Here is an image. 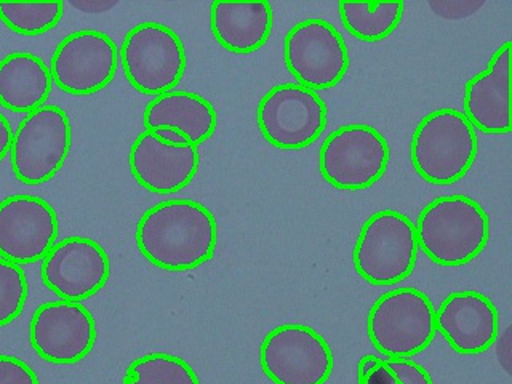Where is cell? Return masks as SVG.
Segmentation results:
<instances>
[{
    "mask_svg": "<svg viewBox=\"0 0 512 384\" xmlns=\"http://www.w3.org/2000/svg\"><path fill=\"white\" fill-rule=\"evenodd\" d=\"M479 141L464 112L444 108L421 120L413 133L410 157L428 183L447 186L460 181L476 160Z\"/></svg>",
    "mask_w": 512,
    "mask_h": 384,
    "instance_id": "3957f363",
    "label": "cell"
},
{
    "mask_svg": "<svg viewBox=\"0 0 512 384\" xmlns=\"http://www.w3.org/2000/svg\"><path fill=\"white\" fill-rule=\"evenodd\" d=\"M436 330L460 354L492 348L500 333V314L488 296L474 290L453 292L436 311Z\"/></svg>",
    "mask_w": 512,
    "mask_h": 384,
    "instance_id": "2e32d148",
    "label": "cell"
},
{
    "mask_svg": "<svg viewBox=\"0 0 512 384\" xmlns=\"http://www.w3.org/2000/svg\"><path fill=\"white\" fill-rule=\"evenodd\" d=\"M128 164L143 188L156 194H173L186 188L197 175L199 148L191 143H165L146 130L133 141Z\"/></svg>",
    "mask_w": 512,
    "mask_h": 384,
    "instance_id": "e0dca14e",
    "label": "cell"
},
{
    "mask_svg": "<svg viewBox=\"0 0 512 384\" xmlns=\"http://www.w3.org/2000/svg\"><path fill=\"white\" fill-rule=\"evenodd\" d=\"M0 384H40L36 372L13 356H0Z\"/></svg>",
    "mask_w": 512,
    "mask_h": 384,
    "instance_id": "4316f807",
    "label": "cell"
},
{
    "mask_svg": "<svg viewBox=\"0 0 512 384\" xmlns=\"http://www.w3.org/2000/svg\"><path fill=\"white\" fill-rule=\"evenodd\" d=\"M391 148L375 127L343 125L325 140L320 149V173L328 183L343 191L370 188L388 170Z\"/></svg>",
    "mask_w": 512,
    "mask_h": 384,
    "instance_id": "ba28073f",
    "label": "cell"
},
{
    "mask_svg": "<svg viewBox=\"0 0 512 384\" xmlns=\"http://www.w3.org/2000/svg\"><path fill=\"white\" fill-rule=\"evenodd\" d=\"M124 384H200L194 368L178 356L152 352L130 364Z\"/></svg>",
    "mask_w": 512,
    "mask_h": 384,
    "instance_id": "603a6c76",
    "label": "cell"
},
{
    "mask_svg": "<svg viewBox=\"0 0 512 384\" xmlns=\"http://www.w3.org/2000/svg\"><path fill=\"white\" fill-rule=\"evenodd\" d=\"M418 247L440 266L458 268L476 260L490 239V218L468 196L437 197L415 224Z\"/></svg>",
    "mask_w": 512,
    "mask_h": 384,
    "instance_id": "7a4b0ae2",
    "label": "cell"
},
{
    "mask_svg": "<svg viewBox=\"0 0 512 384\" xmlns=\"http://www.w3.org/2000/svg\"><path fill=\"white\" fill-rule=\"evenodd\" d=\"M418 252L415 223L397 210H381L360 229L352 260L368 284L392 285L412 274Z\"/></svg>",
    "mask_w": 512,
    "mask_h": 384,
    "instance_id": "5b68a950",
    "label": "cell"
},
{
    "mask_svg": "<svg viewBox=\"0 0 512 384\" xmlns=\"http://www.w3.org/2000/svg\"><path fill=\"white\" fill-rule=\"evenodd\" d=\"M50 66L40 56L15 52L0 60V104L21 114H31L47 103L52 93Z\"/></svg>",
    "mask_w": 512,
    "mask_h": 384,
    "instance_id": "44dd1931",
    "label": "cell"
},
{
    "mask_svg": "<svg viewBox=\"0 0 512 384\" xmlns=\"http://www.w3.org/2000/svg\"><path fill=\"white\" fill-rule=\"evenodd\" d=\"M40 274L45 287L61 300L82 303L108 284L111 261L96 240L68 237L47 253Z\"/></svg>",
    "mask_w": 512,
    "mask_h": 384,
    "instance_id": "9a60e30c",
    "label": "cell"
},
{
    "mask_svg": "<svg viewBox=\"0 0 512 384\" xmlns=\"http://www.w3.org/2000/svg\"><path fill=\"white\" fill-rule=\"evenodd\" d=\"M511 42L501 45L487 69L464 88V116L474 128L492 135L511 132Z\"/></svg>",
    "mask_w": 512,
    "mask_h": 384,
    "instance_id": "ac0fdd59",
    "label": "cell"
},
{
    "mask_svg": "<svg viewBox=\"0 0 512 384\" xmlns=\"http://www.w3.org/2000/svg\"><path fill=\"white\" fill-rule=\"evenodd\" d=\"M368 338L389 359H412L436 336V308L418 288L384 293L368 312Z\"/></svg>",
    "mask_w": 512,
    "mask_h": 384,
    "instance_id": "277c9868",
    "label": "cell"
},
{
    "mask_svg": "<svg viewBox=\"0 0 512 384\" xmlns=\"http://www.w3.org/2000/svg\"><path fill=\"white\" fill-rule=\"evenodd\" d=\"M264 140L285 151L308 148L327 127L328 111L319 93L300 84L271 88L258 104Z\"/></svg>",
    "mask_w": 512,
    "mask_h": 384,
    "instance_id": "9c48e42d",
    "label": "cell"
},
{
    "mask_svg": "<svg viewBox=\"0 0 512 384\" xmlns=\"http://www.w3.org/2000/svg\"><path fill=\"white\" fill-rule=\"evenodd\" d=\"M344 28L364 42H378L396 31L405 12L404 2H340Z\"/></svg>",
    "mask_w": 512,
    "mask_h": 384,
    "instance_id": "7402d4cb",
    "label": "cell"
},
{
    "mask_svg": "<svg viewBox=\"0 0 512 384\" xmlns=\"http://www.w3.org/2000/svg\"><path fill=\"white\" fill-rule=\"evenodd\" d=\"M63 15V2H0V21L23 36L52 31Z\"/></svg>",
    "mask_w": 512,
    "mask_h": 384,
    "instance_id": "cb8c5ba5",
    "label": "cell"
},
{
    "mask_svg": "<svg viewBox=\"0 0 512 384\" xmlns=\"http://www.w3.org/2000/svg\"><path fill=\"white\" fill-rule=\"evenodd\" d=\"M29 340L32 349L50 364H77L95 346V317L77 301H48L32 316Z\"/></svg>",
    "mask_w": 512,
    "mask_h": 384,
    "instance_id": "4fadbf2b",
    "label": "cell"
},
{
    "mask_svg": "<svg viewBox=\"0 0 512 384\" xmlns=\"http://www.w3.org/2000/svg\"><path fill=\"white\" fill-rule=\"evenodd\" d=\"M284 58L296 84L328 90L340 84L349 69V52L340 31L325 20L295 24L284 44Z\"/></svg>",
    "mask_w": 512,
    "mask_h": 384,
    "instance_id": "8fae6325",
    "label": "cell"
},
{
    "mask_svg": "<svg viewBox=\"0 0 512 384\" xmlns=\"http://www.w3.org/2000/svg\"><path fill=\"white\" fill-rule=\"evenodd\" d=\"M260 364L274 384H325L332 376L333 352L314 328L285 324L264 336Z\"/></svg>",
    "mask_w": 512,
    "mask_h": 384,
    "instance_id": "30bf717a",
    "label": "cell"
},
{
    "mask_svg": "<svg viewBox=\"0 0 512 384\" xmlns=\"http://www.w3.org/2000/svg\"><path fill=\"white\" fill-rule=\"evenodd\" d=\"M13 128L7 117L0 114V162L10 154L12 148Z\"/></svg>",
    "mask_w": 512,
    "mask_h": 384,
    "instance_id": "f546056e",
    "label": "cell"
},
{
    "mask_svg": "<svg viewBox=\"0 0 512 384\" xmlns=\"http://www.w3.org/2000/svg\"><path fill=\"white\" fill-rule=\"evenodd\" d=\"M484 0H431L429 7L445 20H461L484 7Z\"/></svg>",
    "mask_w": 512,
    "mask_h": 384,
    "instance_id": "83f0119b",
    "label": "cell"
},
{
    "mask_svg": "<svg viewBox=\"0 0 512 384\" xmlns=\"http://www.w3.org/2000/svg\"><path fill=\"white\" fill-rule=\"evenodd\" d=\"M359 384H434L426 368L412 359L362 357L359 364Z\"/></svg>",
    "mask_w": 512,
    "mask_h": 384,
    "instance_id": "d4e9b609",
    "label": "cell"
},
{
    "mask_svg": "<svg viewBox=\"0 0 512 384\" xmlns=\"http://www.w3.org/2000/svg\"><path fill=\"white\" fill-rule=\"evenodd\" d=\"M119 50L108 34L77 31L56 47L50 63L52 79L69 95H93L108 87L116 77Z\"/></svg>",
    "mask_w": 512,
    "mask_h": 384,
    "instance_id": "7c38bea8",
    "label": "cell"
},
{
    "mask_svg": "<svg viewBox=\"0 0 512 384\" xmlns=\"http://www.w3.org/2000/svg\"><path fill=\"white\" fill-rule=\"evenodd\" d=\"M125 77L138 92L159 96L173 92L186 72L183 40L160 23H141L128 31L120 48Z\"/></svg>",
    "mask_w": 512,
    "mask_h": 384,
    "instance_id": "52a82bcc",
    "label": "cell"
},
{
    "mask_svg": "<svg viewBox=\"0 0 512 384\" xmlns=\"http://www.w3.org/2000/svg\"><path fill=\"white\" fill-rule=\"evenodd\" d=\"M144 127L148 132L156 128H172L194 144L205 143L218 127L213 104L191 92H168L154 96L144 109Z\"/></svg>",
    "mask_w": 512,
    "mask_h": 384,
    "instance_id": "ffe728a7",
    "label": "cell"
},
{
    "mask_svg": "<svg viewBox=\"0 0 512 384\" xmlns=\"http://www.w3.org/2000/svg\"><path fill=\"white\" fill-rule=\"evenodd\" d=\"M509 333H511V330H508L506 332V335H504L503 340H501V344L503 346H500L498 348V356H500L501 362H503V367L508 370V373H511V352H509Z\"/></svg>",
    "mask_w": 512,
    "mask_h": 384,
    "instance_id": "1f68e13d",
    "label": "cell"
},
{
    "mask_svg": "<svg viewBox=\"0 0 512 384\" xmlns=\"http://www.w3.org/2000/svg\"><path fill=\"white\" fill-rule=\"evenodd\" d=\"M274 13L268 2H213L210 26L221 47L248 55L268 42Z\"/></svg>",
    "mask_w": 512,
    "mask_h": 384,
    "instance_id": "d6986e66",
    "label": "cell"
},
{
    "mask_svg": "<svg viewBox=\"0 0 512 384\" xmlns=\"http://www.w3.org/2000/svg\"><path fill=\"white\" fill-rule=\"evenodd\" d=\"M28 295V279L21 266L0 258V327L20 317Z\"/></svg>",
    "mask_w": 512,
    "mask_h": 384,
    "instance_id": "484cf974",
    "label": "cell"
},
{
    "mask_svg": "<svg viewBox=\"0 0 512 384\" xmlns=\"http://www.w3.org/2000/svg\"><path fill=\"white\" fill-rule=\"evenodd\" d=\"M151 133L160 138V140L165 141V143L170 144H188L189 141L184 138L181 133L175 132L172 128H156V130H152Z\"/></svg>",
    "mask_w": 512,
    "mask_h": 384,
    "instance_id": "4dcf8cb0",
    "label": "cell"
},
{
    "mask_svg": "<svg viewBox=\"0 0 512 384\" xmlns=\"http://www.w3.org/2000/svg\"><path fill=\"white\" fill-rule=\"evenodd\" d=\"M60 221L55 208L37 196H10L0 202V258L32 264L55 247Z\"/></svg>",
    "mask_w": 512,
    "mask_h": 384,
    "instance_id": "5bb4252c",
    "label": "cell"
},
{
    "mask_svg": "<svg viewBox=\"0 0 512 384\" xmlns=\"http://www.w3.org/2000/svg\"><path fill=\"white\" fill-rule=\"evenodd\" d=\"M72 127L68 112L45 104L26 114L13 130L12 168L16 178L28 186H39L55 178L68 160Z\"/></svg>",
    "mask_w": 512,
    "mask_h": 384,
    "instance_id": "8992f818",
    "label": "cell"
},
{
    "mask_svg": "<svg viewBox=\"0 0 512 384\" xmlns=\"http://www.w3.org/2000/svg\"><path fill=\"white\" fill-rule=\"evenodd\" d=\"M218 224L205 205L191 199L165 200L149 208L136 226L141 255L165 271H192L212 260Z\"/></svg>",
    "mask_w": 512,
    "mask_h": 384,
    "instance_id": "6da1fadb",
    "label": "cell"
},
{
    "mask_svg": "<svg viewBox=\"0 0 512 384\" xmlns=\"http://www.w3.org/2000/svg\"><path fill=\"white\" fill-rule=\"evenodd\" d=\"M72 7L84 13H106L116 7V0H72Z\"/></svg>",
    "mask_w": 512,
    "mask_h": 384,
    "instance_id": "f1b7e54d",
    "label": "cell"
}]
</instances>
